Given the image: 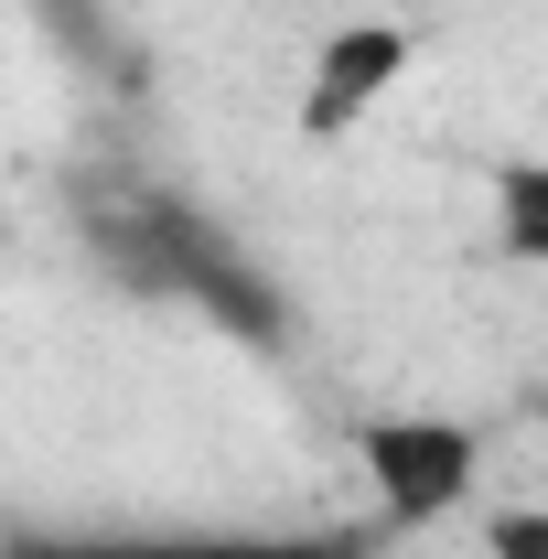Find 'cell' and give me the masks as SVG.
Masks as SVG:
<instances>
[{
  "label": "cell",
  "mask_w": 548,
  "mask_h": 559,
  "mask_svg": "<svg viewBox=\"0 0 548 559\" xmlns=\"http://www.w3.org/2000/svg\"><path fill=\"white\" fill-rule=\"evenodd\" d=\"M409 55H419V33H409V22H388V11H355V22H334V33L312 44V66H301V130H312V140L366 130V119L398 97Z\"/></svg>",
  "instance_id": "1"
},
{
  "label": "cell",
  "mask_w": 548,
  "mask_h": 559,
  "mask_svg": "<svg viewBox=\"0 0 548 559\" xmlns=\"http://www.w3.org/2000/svg\"><path fill=\"white\" fill-rule=\"evenodd\" d=\"M366 474H377L388 516H441L474 485V430H452V419H377L366 430Z\"/></svg>",
  "instance_id": "2"
},
{
  "label": "cell",
  "mask_w": 548,
  "mask_h": 559,
  "mask_svg": "<svg viewBox=\"0 0 548 559\" xmlns=\"http://www.w3.org/2000/svg\"><path fill=\"white\" fill-rule=\"evenodd\" d=\"M484 549L495 559H548V516L538 506H495V516H484Z\"/></svg>",
  "instance_id": "3"
}]
</instances>
